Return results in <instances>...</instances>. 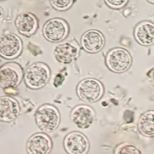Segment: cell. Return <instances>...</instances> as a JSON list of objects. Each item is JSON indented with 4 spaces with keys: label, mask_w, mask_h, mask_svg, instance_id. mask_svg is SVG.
Segmentation results:
<instances>
[{
    "label": "cell",
    "mask_w": 154,
    "mask_h": 154,
    "mask_svg": "<svg viewBox=\"0 0 154 154\" xmlns=\"http://www.w3.org/2000/svg\"><path fill=\"white\" fill-rule=\"evenodd\" d=\"M35 121L38 128L44 133L56 130L60 122V116L57 108L45 105L38 109L35 114Z\"/></svg>",
    "instance_id": "obj_1"
},
{
    "label": "cell",
    "mask_w": 154,
    "mask_h": 154,
    "mask_svg": "<svg viewBox=\"0 0 154 154\" xmlns=\"http://www.w3.org/2000/svg\"><path fill=\"white\" fill-rule=\"evenodd\" d=\"M50 73L48 68L45 64L34 63L26 70L24 75V81L30 88H40L48 82Z\"/></svg>",
    "instance_id": "obj_2"
},
{
    "label": "cell",
    "mask_w": 154,
    "mask_h": 154,
    "mask_svg": "<svg viewBox=\"0 0 154 154\" xmlns=\"http://www.w3.org/2000/svg\"><path fill=\"white\" fill-rule=\"evenodd\" d=\"M132 57L129 52L122 48L110 51L106 58V64L109 69L115 73L127 71L132 64Z\"/></svg>",
    "instance_id": "obj_3"
},
{
    "label": "cell",
    "mask_w": 154,
    "mask_h": 154,
    "mask_svg": "<svg viewBox=\"0 0 154 154\" xmlns=\"http://www.w3.org/2000/svg\"><path fill=\"white\" fill-rule=\"evenodd\" d=\"M77 91L82 100L88 103H93L101 97L104 91L99 81L95 79H88L79 83Z\"/></svg>",
    "instance_id": "obj_4"
},
{
    "label": "cell",
    "mask_w": 154,
    "mask_h": 154,
    "mask_svg": "<svg viewBox=\"0 0 154 154\" xmlns=\"http://www.w3.org/2000/svg\"><path fill=\"white\" fill-rule=\"evenodd\" d=\"M23 76L20 66L14 62H9L0 67V87L8 89L20 84Z\"/></svg>",
    "instance_id": "obj_5"
},
{
    "label": "cell",
    "mask_w": 154,
    "mask_h": 154,
    "mask_svg": "<svg viewBox=\"0 0 154 154\" xmlns=\"http://www.w3.org/2000/svg\"><path fill=\"white\" fill-rule=\"evenodd\" d=\"M69 30V26L66 21L60 18H53L44 24L43 33L48 40L57 42L67 37Z\"/></svg>",
    "instance_id": "obj_6"
},
{
    "label": "cell",
    "mask_w": 154,
    "mask_h": 154,
    "mask_svg": "<svg viewBox=\"0 0 154 154\" xmlns=\"http://www.w3.org/2000/svg\"><path fill=\"white\" fill-rule=\"evenodd\" d=\"M64 146L68 154H87L89 150V142L82 133L73 132L65 138Z\"/></svg>",
    "instance_id": "obj_7"
},
{
    "label": "cell",
    "mask_w": 154,
    "mask_h": 154,
    "mask_svg": "<svg viewBox=\"0 0 154 154\" xmlns=\"http://www.w3.org/2000/svg\"><path fill=\"white\" fill-rule=\"evenodd\" d=\"M52 149L51 138L44 133H37L32 135L26 144L28 154H49Z\"/></svg>",
    "instance_id": "obj_8"
},
{
    "label": "cell",
    "mask_w": 154,
    "mask_h": 154,
    "mask_svg": "<svg viewBox=\"0 0 154 154\" xmlns=\"http://www.w3.org/2000/svg\"><path fill=\"white\" fill-rule=\"evenodd\" d=\"M22 43L18 36L8 34L0 38V56L12 59L18 57L21 52Z\"/></svg>",
    "instance_id": "obj_9"
},
{
    "label": "cell",
    "mask_w": 154,
    "mask_h": 154,
    "mask_svg": "<svg viewBox=\"0 0 154 154\" xmlns=\"http://www.w3.org/2000/svg\"><path fill=\"white\" fill-rule=\"evenodd\" d=\"M20 113V106L16 100L9 96L0 97V121L12 122Z\"/></svg>",
    "instance_id": "obj_10"
},
{
    "label": "cell",
    "mask_w": 154,
    "mask_h": 154,
    "mask_svg": "<svg viewBox=\"0 0 154 154\" xmlns=\"http://www.w3.org/2000/svg\"><path fill=\"white\" fill-rule=\"evenodd\" d=\"M105 42V38L103 34L97 30L88 31L82 37V48L90 53H96L101 50Z\"/></svg>",
    "instance_id": "obj_11"
},
{
    "label": "cell",
    "mask_w": 154,
    "mask_h": 154,
    "mask_svg": "<svg viewBox=\"0 0 154 154\" xmlns=\"http://www.w3.org/2000/svg\"><path fill=\"white\" fill-rule=\"evenodd\" d=\"M71 119L79 128H87L93 123L95 113L92 108L85 105L75 107L71 114Z\"/></svg>",
    "instance_id": "obj_12"
},
{
    "label": "cell",
    "mask_w": 154,
    "mask_h": 154,
    "mask_svg": "<svg viewBox=\"0 0 154 154\" xmlns=\"http://www.w3.org/2000/svg\"><path fill=\"white\" fill-rule=\"evenodd\" d=\"M135 38L140 45L149 46L154 44V24L150 21L142 22L135 28Z\"/></svg>",
    "instance_id": "obj_13"
},
{
    "label": "cell",
    "mask_w": 154,
    "mask_h": 154,
    "mask_svg": "<svg viewBox=\"0 0 154 154\" xmlns=\"http://www.w3.org/2000/svg\"><path fill=\"white\" fill-rule=\"evenodd\" d=\"M14 23L19 32L26 36L33 34L38 27L37 18L33 14L29 12L19 14L16 17Z\"/></svg>",
    "instance_id": "obj_14"
},
{
    "label": "cell",
    "mask_w": 154,
    "mask_h": 154,
    "mask_svg": "<svg viewBox=\"0 0 154 154\" xmlns=\"http://www.w3.org/2000/svg\"><path fill=\"white\" fill-rule=\"evenodd\" d=\"M54 54L56 59L60 63L70 64L78 56L79 49L72 43L64 42L56 47Z\"/></svg>",
    "instance_id": "obj_15"
},
{
    "label": "cell",
    "mask_w": 154,
    "mask_h": 154,
    "mask_svg": "<svg viewBox=\"0 0 154 154\" xmlns=\"http://www.w3.org/2000/svg\"><path fill=\"white\" fill-rule=\"evenodd\" d=\"M138 129L144 136H154V110L147 111L141 116L138 120Z\"/></svg>",
    "instance_id": "obj_16"
},
{
    "label": "cell",
    "mask_w": 154,
    "mask_h": 154,
    "mask_svg": "<svg viewBox=\"0 0 154 154\" xmlns=\"http://www.w3.org/2000/svg\"><path fill=\"white\" fill-rule=\"evenodd\" d=\"M75 0H50L51 6L57 11H66L70 8Z\"/></svg>",
    "instance_id": "obj_17"
},
{
    "label": "cell",
    "mask_w": 154,
    "mask_h": 154,
    "mask_svg": "<svg viewBox=\"0 0 154 154\" xmlns=\"http://www.w3.org/2000/svg\"><path fill=\"white\" fill-rule=\"evenodd\" d=\"M115 154H141V152L133 145L123 144L116 149Z\"/></svg>",
    "instance_id": "obj_18"
},
{
    "label": "cell",
    "mask_w": 154,
    "mask_h": 154,
    "mask_svg": "<svg viewBox=\"0 0 154 154\" xmlns=\"http://www.w3.org/2000/svg\"><path fill=\"white\" fill-rule=\"evenodd\" d=\"M106 3L113 9H120L124 7L128 0H104Z\"/></svg>",
    "instance_id": "obj_19"
},
{
    "label": "cell",
    "mask_w": 154,
    "mask_h": 154,
    "mask_svg": "<svg viewBox=\"0 0 154 154\" xmlns=\"http://www.w3.org/2000/svg\"><path fill=\"white\" fill-rule=\"evenodd\" d=\"M65 80V77L62 74H59L55 77L54 81V85L56 87H58L62 85L63 82Z\"/></svg>",
    "instance_id": "obj_20"
},
{
    "label": "cell",
    "mask_w": 154,
    "mask_h": 154,
    "mask_svg": "<svg viewBox=\"0 0 154 154\" xmlns=\"http://www.w3.org/2000/svg\"><path fill=\"white\" fill-rule=\"evenodd\" d=\"M147 76L150 82L154 86V67L147 72Z\"/></svg>",
    "instance_id": "obj_21"
},
{
    "label": "cell",
    "mask_w": 154,
    "mask_h": 154,
    "mask_svg": "<svg viewBox=\"0 0 154 154\" xmlns=\"http://www.w3.org/2000/svg\"><path fill=\"white\" fill-rule=\"evenodd\" d=\"M4 19V12L0 6V25L2 23Z\"/></svg>",
    "instance_id": "obj_22"
},
{
    "label": "cell",
    "mask_w": 154,
    "mask_h": 154,
    "mask_svg": "<svg viewBox=\"0 0 154 154\" xmlns=\"http://www.w3.org/2000/svg\"><path fill=\"white\" fill-rule=\"evenodd\" d=\"M149 2L152 3L154 4V0H147Z\"/></svg>",
    "instance_id": "obj_23"
}]
</instances>
